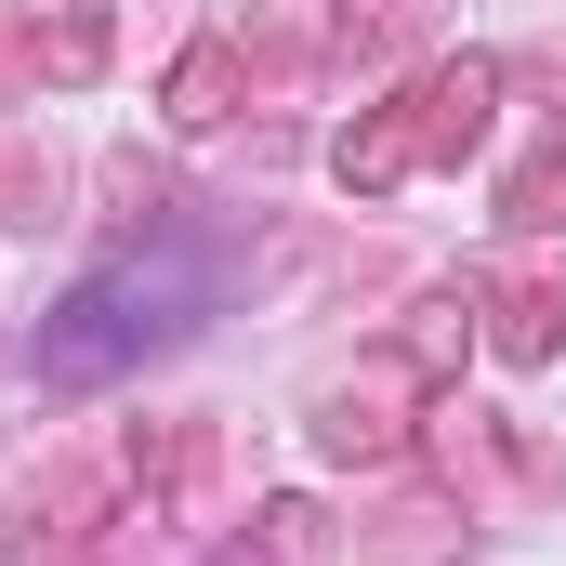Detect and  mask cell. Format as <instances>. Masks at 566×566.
<instances>
[{
	"instance_id": "cell-1",
	"label": "cell",
	"mask_w": 566,
	"mask_h": 566,
	"mask_svg": "<svg viewBox=\"0 0 566 566\" xmlns=\"http://www.w3.org/2000/svg\"><path fill=\"white\" fill-rule=\"evenodd\" d=\"M198 303H211V277H198V264H119V277H93L66 316H53L40 369H53V382H93V369H119L133 343H171Z\"/></svg>"
}]
</instances>
